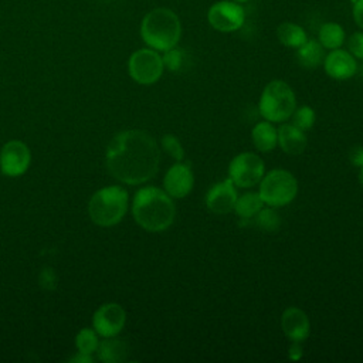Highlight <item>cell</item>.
Returning a JSON list of instances; mask_svg holds the SVG:
<instances>
[{
	"mask_svg": "<svg viewBox=\"0 0 363 363\" xmlns=\"http://www.w3.org/2000/svg\"><path fill=\"white\" fill-rule=\"evenodd\" d=\"M106 167L125 184H142L159 169L160 150L155 138L140 129L119 132L109 142L105 153Z\"/></svg>",
	"mask_w": 363,
	"mask_h": 363,
	"instance_id": "1",
	"label": "cell"
},
{
	"mask_svg": "<svg viewBox=\"0 0 363 363\" xmlns=\"http://www.w3.org/2000/svg\"><path fill=\"white\" fill-rule=\"evenodd\" d=\"M132 214L143 230L160 233L173 224L176 207L173 199L164 190L146 186L136 191L132 203Z\"/></svg>",
	"mask_w": 363,
	"mask_h": 363,
	"instance_id": "2",
	"label": "cell"
},
{
	"mask_svg": "<svg viewBox=\"0 0 363 363\" xmlns=\"http://www.w3.org/2000/svg\"><path fill=\"white\" fill-rule=\"evenodd\" d=\"M182 24L174 11L166 7L150 10L140 23V37L146 45L156 51H167L177 45Z\"/></svg>",
	"mask_w": 363,
	"mask_h": 363,
	"instance_id": "3",
	"label": "cell"
},
{
	"mask_svg": "<svg viewBox=\"0 0 363 363\" xmlns=\"http://www.w3.org/2000/svg\"><path fill=\"white\" fill-rule=\"evenodd\" d=\"M129 196L122 186H106L94 193L88 203L91 220L101 227L118 224L128 210Z\"/></svg>",
	"mask_w": 363,
	"mask_h": 363,
	"instance_id": "4",
	"label": "cell"
},
{
	"mask_svg": "<svg viewBox=\"0 0 363 363\" xmlns=\"http://www.w3.org/2000/svg\"><path fill=\"white\" fill-rule=\"evenodd\" d=\"M296 108V96L292 88L281 79H274L261 92L258 111L259 115L272 123L288 121Z\"/></svg>",
	"mask_w": 363,
	"mask_h": 363,
	"instance_id": "5",
	"label": "cell"
},
{
	"mask_svg": "<svg viewBox=\"0 0 363 363\" xmlns=\"http://www.w3.org/2000/svg\"><path fill=\"white\" fill-rule=\"evenodd\" d=\"M258 184V193L264 204L274 208L289 204L298 193V180L285 169H274L268 172Z\"/></svg>",
	"mask_w": 363,
	"mask_h": 363,
	"instance_id": "6",
	"label": "cell"
},
{
	"mask_svg": "<svg viewBox=\"0 0 363 363\" xmlns=\"http://www.w3.org/2000/svg\"><path fill=\"white\" fill-rule=\"evenodd\" d=\"M264 174V160L252 152L238 153L231 159L228 164V179L235 184V187H254L261 182Z\"/></svg>",
	"mask_w": 363,
	"mask_h": 363,
	"instance_id": "7",
	"label": "cell"
},
{
	"mask_svg": "<svg viewBox=\"0 0 363 363\" xmlns=\"http://www.w3.org/2000/svg\"><path fill=\"white\" fill-rule=\"evenodd\" d=\"M164 69L162 55L153 48H140L135 51L128 61L130 78L140 85H150L159 81Z\"/></svg>",
	"mask_w": 363,
	"mask_h": 363,
	"instance_id": "8",
	"label": "cell"
},
{
	"mask_svg": "<svg viewBox=\"0 0 363 363\" xmlns=\"http://www.w3.org/2000/svg\"><path fill=\"white\" fill-rule=\"evenodd\" d=\"M210 26L221 33H233L244 24V9L233 0H223L214 3L207 13Z\"/></svg>",
	"mask_w": 363,
	"mask_h": 363,
	"instance_id": "9",
	"label": "cell"
},
{
	"mask_svg": "<svg viewBox=\"0 0 363 363\" xmlns=\"http://www.w3.org/2000/svg\"><path fill=\"white\" fill-rule=\"evenodd\" d=\"M31 153L21 140L7 142L0 152V167L6 176L16 177L26 173L30 166Z\"/></svg>",
	"mask_w": 363,
	"mask_h": 363,
	"instance_id": "10",
	"label": "cell"
},
{
	"mask_svg": "<svg viewBox=\"0 0 363 363\" xmlns=\"http://www.w3.org/2000/svg\"><path fill=\"white\" fill-rule=\"evenodd\" d=\"M126 312L125 309L115 302L104 303L94 313V329L98 335L104 337L116 336L125 326Z\"/></svg>",
	"mask_w": 363,
	"mask_h": 363,
	"instance_id": "11",
	"label": "cell"
},
{
	"mask_svg": "<svg viewBox=\"0 0 363 363\" xmlns=\"http://www.w3.org/2000/svg\"><path fill=\"white\" fill-rule=\"evenodd\" d=\"M194 186V176L187 163L176 162L173 166L169 167L163 177V187L164 191L172 199H183L190 194Z\"/></svg>",
	"mask_w": 363,
	"mask_h": 363,
	"instance_id": "12",
	"label": "cell"
},
{
	"mask_svg": "<svg viewBox=\"0 0 363 363\" xmlns=\"http://www.w3.org/2000/svg\"><path fill=\"white\" fill-rule=\"evenodd\" d=\"M237 197V187L227 177L208 189L206 194V207L214 214H228L234 210Z\"/></svg>",
	"mask_w": 363,
	"mask_h": 363,
	"instance_id": "13",
	"label": "cell"
},
{
	"mask_svg": "<svg viewBox=\"0 0 363 363\" xmlns=\"http://www.w3.org/2000/svg\"><path fill=\"white\" fill-rule=\"evenodd\" d=\"M281 328L286 339L291 342L302 343L311 333V322L308 315L296 306H289L282 312Z\"/></svg>",
	"mask_w": 363,
	"mask_h": 363,
	"instance_id": "14",
	"label": "cell"
},
{
	"mask_svg": "<svg viewBox=\"0 0 363 363\" xmlns=\"http://www.w3.org/2000/svg\"><path fill=\"white\" fill-rule=\"evenodd\" d=\"M323 67L326 74L337 81H345L352 78L357 71L356 58L346 50L336 48L332 50L323 60Z\"/></svg>",
	"mask_w": 363,
	"mask_h": 363,
	"instance_id": "15",
	"label": "cell"
},
{
	"mask_svg": "<svg viewBox=\"0 0 363 363\" xmlns=\"http://www.w3.org/2000/svg\"><path fill=\"white\" fill-rule=\"evenodd\" d=\"M308 139L305 130L299 129L294 123H284L278 129V145L279 147L291 156L301 155L306 147Z\"/></svg>",
	"mask_w": 363,
	"mask_h": 363,
	"instance_id": "16",
	"label": "cell"
},
{
	"mask_svg": "<svg viewBox=\"0 0 363 363\" xmlns=\"http://www.w3.org/2000/svg\"><path fill=\"white\" fill-rule=\"evenodd\" d=\"M98 359L105 363H121L125 362L129 353V345L125 339L109 336L98 345Z\"/></svg>",
	"mask_w": 363,
	"mask_h": 363,
	"instance_id": "17",
	"label": "cell"
},
{
	"mask_svg": "<svg viewBox=\"0 0 363 363\" xmlns=\"http://www.w3.org/2000/svg\"><path fill=\"white\" fill-rule=\"evenodd\" d=\"M251 140L259 152H271L278 145V129L272 125V122L264 119L252 128Z\"/></svg>",
	"mask_w": 363,
	"mask_h": 363,
	"instance_id": "18",
	"label": "cell"
},
{
	"mask_svg": "<svg viewBox=\"0 0 363 363\" xmlns=\"http://www.w3.org/2000/svg\"><path fill=\"white\" fill-rule=\"evenodd\" d=\"M323 45L318 40H306L301 47L296 48V61L306 69H315L325 60Z\"/></svg>",
	"mask_w": 363,
	"mask_h": 363,
	"instance_id": "19",
	"label": "cell"
},
{
	"mask_svg": "<svg viewBox=\"0 0 363 363\" xmlns=\"http://www.w3.org/2000/svg\"><path fill=\"white\" fill-rule=\"evenodd\" d=\"M264 207V201L258 191H247L237 197L234 211L241 220L254 218L258 211Z\"/></svg>",
	"mask_w": 363,
	"mask_h": 363,
	"instance_id": "20",
	"label": "cell"
},
{
	"mask_svg": "<svg viewBox=\"0 0 363 363\" xmlns=\"http://www.w3.org/2000/svg\"><path fill=\"white\" fill-rule=\"evenodd\" d=\"M277 35H278V40L285 47H291V48H298L308 40L305 30L295 23L279 24L277 28Z\"/></svg>",
	"mask_w": 363,
	"mask_h": 363,
	"instance_id": "21",
	"label": "cell"
},
{
	"mask_svg": "<svg viewBox=\"0 0 363 363\" xmlns=\"http://www.w3.org/2000/svg\"><path fill=\"white\" fill-rule=\"evenodd\" d=\"M319 43L323 48L336 50L345 43V30L337 23H325L319 30Z\"/></svg>",
	"mask_w": 363,
	"mask_h": 363,
	"instance_id": "22",
	"label": "cell"
},
{
	"mask_svg": "<svg viewBox=\"0 0 363 363\" xmlns=\"http://www.w3.org/2000/svg\"><path fill=\"white\" fill-rule=\"evenodd\" d=\"M96 335L98 333L89 328L81 329L75 336L77 350L81 353H86V354H92L94 352H96L98 345H99Z\"/></svg>",
	"mask_w": 363,
	"mask_h": 363,
	"instance_id": "23",
	"label": "cell"
},
{
	"mask_svg": "<svg viewBox=\"0 0 363 363\" xmlns=\"http://www.w3.org/2000/svg\"><path fill=\"white\" fill-rule=\"evenodd\" d=\"M255 224L262 231H277L281 225V218L275 208L268 206L267 208L262 207L258 211V214L255 216Z\"/></svg>",
	"mask_w": 363,
	"mask_h": 363,
	"instance_id": "24",
	"label": "cell"
},
{
	"mask_svg": "<svg viewBox=\"0 0 363 363\" xmlns=\"http://www.w3.org/2000/svg\"><path fill=\"white\" fill-rule=\"evenodd\" d=\"M162 60H163L164 68H167L172 72H179L184 67L187 55H186L184 50H182L176 45V47L164 51V54L162 55Z\"/></svg>",
	"mask_w": 363,
	"mask_h": 363,
	"instance_id": "25",
	"label": "cell"
},
{
	"mask_svg": "<svg viewBox=\"0 0 363 363\" xmlns=\"http://www.w3.org/2000/svg\"><path fill=\"white\" fill-rule=\"evenodd\" d=\"M291 118L295 126L302 130H309L315 123V111L308 105H302L299 108H295Z\"/></svg>",
	"mask_w": 363,
	"mask_h": 363,
	"instance_id": "26",
	"label": "cell"
},
{
	"mask_svg": "<svg viewBox=\"0 0 363 363\" xmlns=\"http://www.w3.org/2000/svg\"><path fill=\"white\" fill-rule=\"evenodd\" d=\"M162 147L176 162H180L184 159V149H183V145L180 143V140L177 139V136H174L172 133L163 135Z\"/></svg>",
	"mask_w": 363,
	"mask_h": 363,
	"instance_id": "27",
	"label": "cell"
},
{
	"mask_svg": "<svg viewBox=\"0 0 363 363\" xmlns=\"http://www.w3.org/2000/svg\"><path fill=\"white\" fill-rule=\"evenodd\" d=\"M347 51L357 60H363V33H353L347 40Z\"/></svg>",
	"mask_w": 363,
	"mask_h": 363,
	"instance_id": "28",
	"label": "cell"
},
{
	"mask_svg": "<svg viewBox=\"0 0 363 363\" xmlns=\"http://www.w3.org/2000/svg\"><path fill=\"white\" fill-rule=\"evenodd\" d=\"M40 284L45 289H54L57 286V277L52 268H44L40 274Z\"/></svg>",
	"mask_w": 363,
	"mask_h": 363,
	"instance_id": "29",
	"label": "cell"
},
{
	"mask_svg": "<svg viewBox=\"0 0 363 363\" xmlns=\"http://www.w3.org/2000/svg\"><path fill=\"white\" fill-rule=\"evenodd\" d=\"M349 160L354 167L363 166V146H353L349 152Z\"/></svg>",
	"mask_w": 363,
	"mask_h": 363,
	"instance_id": "30",
	"label": "cell"
},
{
	"mask_svg": "<svg viewBox=\"0 0 363 363\" xmlns=\"http://www.w3.org/2000/svg\"><path fill=\"white\" fill-rule=\"evenodd\" d=\"M353 18L354 23L363 28V0H354V6H353Z\"/></svg>",
	"mask_w": 363,
	"mask_h": 363,
	"instance_id": "31",
	"label": "cell"
},
{
	"mask_svg": "<svg viewBox=\"0 0 363 363\" xmlns=\"http://www.w3.org/2000/svg\"><path fill=\"white\" fill-rule=\"evenodd\" d=\"M292 345L289 346V350H288V354H289V359L291 360H299L302 357V347H301V343L299 342H291Z\"/></svg>",
	"mask_w": 363,
	"mask_h": 363,
	"instance_id": "32",
	"label": "cell"
},
{
	"mask_svg": "<svg viewBox=\"0 0 363 363\" xmlns=\"http://www.w3.org/2000/svg\"><path fill=\"white\" fill-rule=\"evenodd\" d=\"M69 360L74 363H89V362H92V357H91V354L77 352V354L74 357H71Z\"/></svg>",
	"mask_w": 363,
	"mask_h": 363,
	"instance_id": "33",
	"label": "cell"
},
{
	"mask_svg": "<svg viewBox=\"0 0 363 363\" xmlns=\"http://www.w3.org/2000/svg\"><path fill=\"white\" fill-rule=\"evenodd\" d=\"M359 182H360V184L363 186V166L360 167V172H359Z\"/></svg>",
	"mask_w": 363,
	"mask_h": 363,
	"instance_id": "34",
	"label": "cell"
},
{
	"mask_svg": "<svg viewBox=\"0 0 363 363\" xmlns=\"http://www.w3.org/2000/svg\"><path fill=\"white\" fill-rule=\"evenodd\" d=\"M233 1H237V3H244V1H248V0H233Z\"/></svg>",
	"mask_w": 363,
	"mask_h": 363,
	"instance_id": "35",
	"label": "cell"
}]
</instances>
